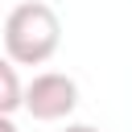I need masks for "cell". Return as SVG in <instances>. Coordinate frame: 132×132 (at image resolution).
<instances>
[{"instance_id":"5","label":"cell","mask_w":132,"mask_h":132,"mask_svg":"<svg viewBox=\"0 0 132 132\" xmlns=\"http://www.w3.org/2000/svg\"><path fill=\"white\" fill-rule=\"evenodd\" d=\"M0 132H16V124H12V116H4V111H0Z\"/></svg>"},{"instance_id":"2","label":"cell","mask_w":132,"mask_h":132,"mask_svg":"<svg viewBox=\"0 0 132 132\" xmlns=\"http://www.w3.org/2000/svg\"><path fill=\"white\" fill-rule=\"evenodd\" d=\"M78 107V82L62 70H41L33 74V82L25 87V111L41 124H58L70 120Z\"/></svg>"},{"instance_id":"1","label":"cell","mask_w":132,"mask_h":132,"mask_svg":"<svg viewBox=\"0 0 132 132\" xmlns=\"http://www.w3.org/2000/svg\"><path fill=\"white\" fill-rule=\"evenodd\" d=\"M62 45V21L45 0H21L4 16V54L16 66H45Z\"/></svg>"},{"instance_id":"3","label":"cell","mask_w":132,"mask_h":132,"mask_svg":"<svg viewBox=\"0 0 132 132\" xmlns=\"http://www.w3.org/2000/svg\"><path fill=\"white\" fill-rule=\"evenodd\" d=\"M16 107H25V82L16 74V62L8 54H0V111L12 116Z\"/></svg>"},{"instance_id":"4","label":"cell","mask_w":132,"mask_h":132,"mask_svg":"<svg viewBox=\"0 0 132 132\" xmlns=\"http://www.w3.org/2000/svg\"><path fill=\"white\" fill-rule=\"evenodd\" d=\"M62 132H99V128H95V124H66Z\"/></svg>"}]
</instances>
